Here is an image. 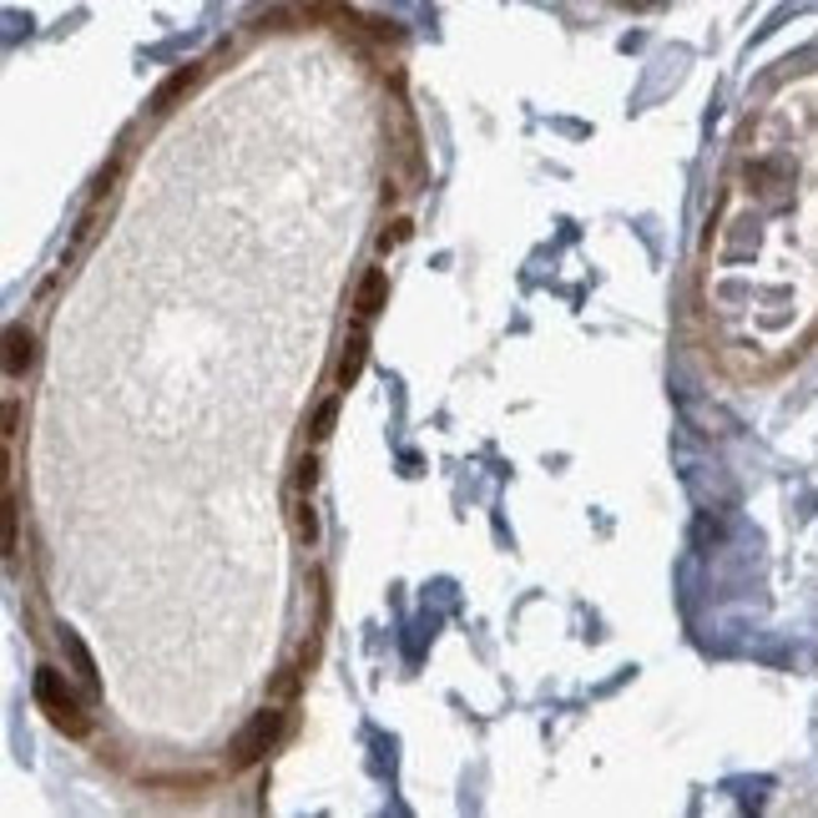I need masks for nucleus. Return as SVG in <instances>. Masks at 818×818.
<instances>
[{
    "label": "nucleus",
    "mask_w": 818,
    "mask_h": 818,
    "mask_svg": "<svg viewBox=\"0 0 818 818\" xmlns=\"http://www.w3.org/2000/svg\"><path fill=\"white\" fill-rule=\"evenodd\" d=\"M707 298L747 354L783 359L818 323V91L798 87L747 132L717 213Z\"/></svg>",
    "instance_id": "1"
},
{
    "label": "nucleus",
    "mask_w": 818,
    "mask_h": 818,
    "mask_svg": "<svg viewBox=\"0 0 818 818\" xmlns=\"http://www.w3.org/2000/svg\"><path fill=\"white\" fill-rule=\"evenodd\" d=\"M36 702H41V713L56 723L66 738H87V713H81V702H76L72 682H66V673H56V667H36Z\"/></svg>",
    "instance_id": "2"
},
{
    "label": "nucleus",
    "mask_w": 818,
    "mask_h": 818,
    "mask_svg": "<svg viewBox=\"0 0 818 818\" xmlns=\"http://www.w3.org/2000/svg\"><path fill=\"white\" fill-rule=\"evenodd\" d=\"M289 732V713H278V707H264V713L248 717V728L233 738V768H253V763H264L268 753L278 747V738Z\"/></svg>",
    "instance_id": "3"
},
{
    "label": "nucleus",
    "mask_w": 818,
    "mask_h": 818,
    "mask_svg": "<svg viewBox=\"0 0 818 818\" xmlns=\"http://www.w3.org/2000/svg\"><path fill=\"white\" fill-rule=\"evenodd\" d=\"M30 365H36V338H30L26 323H11V329H5V374L21 380Z\"/></svg>",
    "instance_id": "4"
},
{
    "label": "nucleus",
    "mask_w": 818,
    "mask_h": 818,
    "mask_svg": "<svg viewBox=\"0 0 818 818\" xmlns=\"http://www.w3.org/2000/svg\"><path fill=\"white\" fill-rule=\"evenodd\" d=\"M384 304H389V278H384V268H369V273L359 278L354 308H359V319H374V314H380Z\"/></svg>",
    "instance_id": "5"
},
{
    "label": "nucleus",
    "mask_w": 818,
    "mask_h": 818,
    "mask_svg": "<svg viewBox=\"0 0 818 818\" xmlns=\"http://www.w3.org/2000/svg\"><path fill=\"white\" fill-rule=\"evenodd\" d=\"M365 359H369V334H365V323H359V329L344 338V359H338V389H349V384L365 374Z\"/></svg>",
    "instance_id": "6"
},
{
    "label": "nucleus",
    "mask_w": 818,
    "mask_h": 818,
    "mask_svg": "<svg viewBox=\"0 0 818 818\" xmlns=\"http://www.w3.org/2000/svg\"><path fill=\"white\" fill-rule=\"evenodd\" d=\"M61 647H66V657H72L76 677H81V687H87V698H97V692H102V677H97V662H91L87 642H81L76 631H61Z\"/></svg>",
    "instance_id": "7"
},
{
    "label": "nucleus",
    "mask_w": 818,
    "mask_h": 818,
    "mask_svg": "<svg viewBox=\"0 0 818 818\" xmlns=\"http://www.w3.org/2000/svg\"><path fill=\"white\" fill-rule=\"evenodd\" d=\"M293 531H298V541H304V546L319 541V521H314V506H308L304 496L293 500Z\"/></svg>",
    "instance_id": "8"
},
{
    "label": "nucleus",
    "mask_w": 818,
    "mask_h": 818,
    "mask_svg": "<svg viewBox=\"0 0 818 818\" xmlns=\"http://www.w3.org/2000/svg\"><path fill=\"white\" fill-rule=\"evenodd\" d=\"M334 424H338V399H323V405L314 409V424H308V435H314V439H329V435H334Z\"/></svg>",
    "instance_id": "9"
},
{
    "label": "nucleus",
    "mask_w": 818,
    "mask_h": 818,
    "mask_svg": "<svg viewBox=\"0 0 818 818\" xmlns=\"http://www.w3.org/2000/svg\"><path fill=\"white\" fill-rule=\"evenodd\" d=\"M314 485H319V455H304V460L293 465V490H298V496H308Z\"/></svg>",
    "instance_id": "10"
},
{
    "label": "nucleus",
    "mask_w": 818,
    "mask_h": 818,
    "mask_svg": "<svg viewBox=\"0 0 818 818\" xmlns=\"http://www.w3.org/2000/svg\"><path fill=\"white\" fill-rule=\"evenodd\" d=\"M192 81H197V72H177L172 81H167V87L157 91V112H167V106H172V97H182V91H188Z\"/></svg>",
    "instance_id": "11"
},
{
    "label": "nucleus",
    "mask_w": 818,
    "mask_h": 818,
    "mask_svg": "<svg viewBox=\"0 0 818 818\" xmlns=\"http://www.w3.org/2000/svg\"><path fill=\"white\" fill-rule=\"evenodd\" d=\"M298 687H304V673H298V667H283V673L273 677V698L289 702V698H298Z\"/></svg>",
    "instance_id": "12"
},
{
    "label": "nucleus",
    "mask_w": 818,
    "mask_h": 818,
    "mask_svg": "<svg viewBox=\"0 0 818 818\" xmlns=\"http://www.w3.org/2000/svg\"><path fill=\"white\" fill-rule=\"evenodd\" d=\"M409 228H414L409 218H395V222H389V228L380 233V253H389V248H399V243H409Z\"/></svg>",
    "instance_id": "13"
},
{
    "label": "nucleus",
    "mask_w": 818,
    "mask_h": 818,
    "mask_svg": "<svg viewBox=\"0 0 818 818\" xmlns=\"http://www.w3.org/2000/svg\"><path fill=\"white\" fill-rule=\"evenodd\" d=\"M5 551H15V496L5 490Z\"/></svg>",
    "instance_id": "14"
},
{
    "label": "nucleus",
    "mask_w": 818,
    "mask_h": 818,
    "mask_svg": "<svg viewBox=\"0 0 818 818\" xmlns=\"http://www.w3.org/2000/svg\"><path fill=\"white\" fill-rule=\"evenodd\" d=\"M15 420H21V405H15V399H5V439L15 435Z\"/></svg>",
    "instance_id": "15"
}]
</instances>
